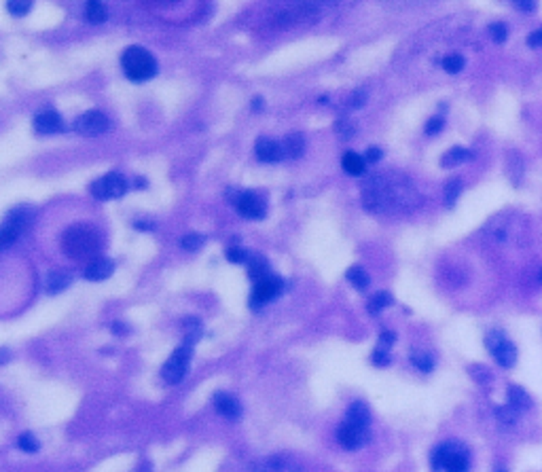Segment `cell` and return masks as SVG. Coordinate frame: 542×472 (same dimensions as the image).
<instances>
[{"mask_svg": "<svg viewBox=\"0 0 542 472\" xmlns=\"http://www.w3.org/2000/svg\"><path fill=\"white\" fill-rule=\"evenodd\" d=\"M382 339H384V343H388V341H390V343H394V332H384V335H382Z\"/></svg>", "mask_w": 542, "mask_h": 472, "instance_id": "cell-39", "label": "cell"}, {"mask_svg": "<svg viewBox=\"0 0 542 472\" xmlns=\"http://www.w3.org/2000/svg\"><path fill=\"white\" fill-rule=\"evenodd\" d=\"M201 244H203V237H201L199 233H187V235L183 237V242H180V246H183L185 250H197Z\"/></svg>", "mask_w": 542, "mask_h": 472, "instance_id": "cell-31", "label": "cell"}, {"mask_svg": "<svg viewBox=\"0 0 542 472\" xmlns=\"http://www.w3.org/2000/svg\"><path fill=\"white\" fill-rule=\"evenodd\" d=\"M390 303H392V294H388V292H378V294L371 296L369 312H371V314H378V312H382L384 307H388Z\"/></svg>", "mask_w": 542, "mask_h": 472, "instance_id": "cell-24", "label": "cell"}, {"mask_svg": "<svg viewBox=\"0 0 542 472\" xmlns=\"http://www.w3.org/2000/svg\"><path fill=\"white\" fill-rule=\"evenodd\" d=\"M112 271H115V263L110 259H106V256H98V259L87 263V267L83 269V276L92 282H102V280L110 278Z\"/></svg>", "mask_w": 542, "mask_h": 472, "instance_id": "cell-14", "label": "cell"}, {"mask_svg": "<svg viewBox=\"0 0 542 472\" xmlns=\"http://www.w3.org/2000/svg\"><path fill=\"white\" fill-rule=\"evenodd\" d=\"M443 68L447 70V72H460L462 68H464V58L462 56H457V53H451V56H447L445 60H443Z\"/></svg>", "mask_w": 542, "mask_h": 472, "instance_id": "cell-29", "label": "cell"}, {"mask_svg": "<svg viewBox=\"0 0 542 472\" xmlns=\"http://www.w3.org/2000/svg\"><path fill=\"white\" fill-rule=\"evenodd\" d=\"M253 472H303L301 466L290 460L288 455H271L263 462H259Z\"/></svg>", "mask_w": 542, "mask_h": 472, "instance_id": "cell-12", "label": "cell"}, {"mask_svg": "<svg viewBox=\"0 0 542 472\" xmlns=\"http://www.w3.org/2000/svg\"><path fill=\"white\" fill-rule=\"evenodd\" d=\"M74 130L81 136H102L108 130V117L100 110H87L74 121Z\"/></svg>", "mask_w": 542, "mask_h": 472, "instance_id": "cell-8", "label": "cell"}, {"mask_svg": "<svg viewBox=\"0 0 542 472\" xmlns=\"http://www.w3.org/2000/svg\"><path fill=\"white\" fill-rule=\"evenodd\" d=\"M62 250L74 261H94L100 250V233L90 225H72L62 233Z\"/></svg>", "mask_w": 542, "mask_h": 472, "instance_id": "cell-1", "label": "cell"}, {"mask_svg": "<svg viewBox=\"0 0 542 472\" xmlns=\"http://www.w3.org/2000/svg\"><path fill=\"white\" fill-rule=\"evenodd\" d=\"M7 7H9V11H11L13 15L22 17V15H26V13L32 9V3H9Z\"/></svg>", "mask_w": 542, "mask_h": 472, "instance_id": "cell-33", "label": "cell"}, {"mask_svg": "<svg viewBox=\"0 0 542 472\" xmlns=\"http://www.w3.org/2000/svg\"><path fill=\"white\" fill-rule=\"evenodd\" d=\"M341 163H344V169L348 171V174H352V176H360L364 171V159L360 155H356V153H346Z\"/></svg>", "mask_w": 542, "mask_h": 472, "instance_id": "cell-21", "label": "cell"}, {"mask_svg": "<svg viewBox=\"0 0 542 472\" xmlns=\"http://www.w3.org/2000/svg\"><path fill=\"white\" fill-rule=\"evenodd\" d=\"M282 288H284V282L278 276H269V278L257 282L253 296H250V307L261 310L267 301H271V298H276L282 292Z\"/></svg>", "mask_w": 542, "mask_h": 472, "instance_id": "cell-9", "label": "cell"}, {"mask_svg": "<svg viewBox=\"0 0 542 472\" xmlns=\"http://www.w3.org/2000/svg\"><path fill=\"white\" fill-rule=\"evenodd\" d=\"M214 407L221 415L229 417V419H237L242 415V405L235 396L227 394V392H219L214 396Z\"/></svg>", "mask_w": 542, "mask_h": 472, "instance_id": "cell-15", "label": "cell"}, {"mask_svg": "<svg viewBox=\"0 0 542 472\" xmlns=\"http://www.w3.org/2000/svg\"><path fill=\"white\" fill-rule=\"evenodd\" d=\"M17 447L22 449V451H26V453H34V451H38V441H36V437L34 435H30V432H26V435H22L19 439H17Z\"/></svg>", "mask_w": 542, "mask_h": 472, "instance_id": "cell-28", "label": "cell"}, {"mask_svg": "<svg viewBox=\"0 0 542 472\" xmlns=\"http://www.w3.org/2000/svg\"><path fill=\"white\" fill-rule=\"evenodd\" d=\"M30 223H32V210H30V208H17V210H13L9 217H7L3 229H0V244L9 246V244L17 242L19 235L30 227Z\"/></svg>", "mask_w": 542, "mask_h": 472, "instance_id": "cell-5", "label": "cell"}, {"mask_svg": "<svg viewBox=\"0 0 542 472\" xmlns=\"http://www.w3.org/2000/svg\"><path fill=\"white\" fill-rule=\"evenodd\" d=\"M248 276L255 280V284L271 276V273H269V265H267V261L263 259V256H255V259L250 261V265H248Z\"/></svg>", "mask_w": 542, "mask_h": 472, "instance_id": "cell-18", "label": "cell"}, {"mask_svg": "<svg viewBox=\"0 0 542 472\" xmlns=\"http://www.w3.org/2000/svg\"><path fill=\"white\" fill-rule=\"evenodd\" d=\"M303 149H305V142H303V136L301 134H288L286 136V140H284V153L288 155V157H301V153H303Z\"/></svg>", "mask_w": 542, "mask_h": 472, "instance_id": "cell-20", "label": "cell"}, {"mask_svg": "<svg viewBox=\"0 0 542 472\" xmlns=\"http://www.w3.org/2000/svg\"><path fill=\"white\" fill-rule=\"evenodd\" d=\"M366 159H369V161H380V159H382V151H380V149H369Z\"/></svg>", "mask_w": 542, "mask_h": 472, "instance_id": "cell-37", "label": "cell"}, {"mask_svg": "<svg viewBox=\"0 0 542 472\" xmlns=\"http://www.w3.org/2000/svg\"><path fill=\"white\" fill-rule=\"evenodd\" d=\"M509 407L513 411H527L532 407V398L525 394L523 388H519V385H511L509 388Z\"/></svg>", "mask_w": 542, "mask_h": 472, "instance_id": "cell-17", "label": "cell"}, {"mask_svg": "<svg viewBox=\"0 0 542 472\" xmlns=\"http://www.w3.org/2000/svg\"><path fill=\"white\" fill-rule=\"evenodd\" d=\"M366 437H369V428L354 423L350 419H346L337 430V441L346 449H360L366 443Z\"/></svg>", "mask_w": 542, "mask_h": 472, "instance_id": "cell-10", "label": "cell"}, {"mask_svg": "<svg viewBox=\"0 0 542 472\" xmlns=\"http://www.w3.org/2000/svg\"><path fill=\"white\" fill-rule=\"evenodd\" d=\"M473 157V153L471 151H466V149H460V146H455V149H451L445 157H443V165L445 167H449V165H455V163H462V161H466V159H471Z\"/></svg>", "mask_w": 542, "mask_h": 472, "instance_id": "cell-23", "label": "cell"}, {"mask_svg": "<svg viewBox=\"0 0 542 472\" xmlns=\"http://www.w3.org/2000/svg\"><path fill=\"white\" fill-rule=\"evenodd\" d=\"M257 157H259L261 161H267V163L280 161V159L284 157V146L278 144L276 140H259V144H257Z\"/></svg>", "mask_w": 542, "mask_h": 472, "instance_id": "cell-16", "label": "cell"}, {"mask_svg": "<svg viewBox=\"0 0 542 472\" xmlns=\"http://www.w3.org/2000/svg\"><path fill=\"white\" fill-rule=\"evenodd\" d=\"M443 125H445L443 117H434V119H430V121H428V125H426V132L432 136V134H437L439 130H443Z\"/></svg>", "mask_w": 542, "mask_h": 472, "instance_id": "cell-35", "label": "cell"}, {"mask_svg": "<svg viewBox=\"0 0 542 472\" xmlns=\"http://www.w3.org/2000/svg\"><path fill=\"white\" fill-rule=\"evenodd\" d=\"M34 132L40 134V136H51V134H58L62 132V117L56 112V110H45L34 117Z\"/></svg>", "mask_w": 542, "mask_h": 472, "instance_id": "cell-13", "label": "cell"}, {"mask_svg": "<svg viewBox=\"0 0 542 472\" xmlns=\"http://www.w3.org/2000/svg\"><path fill=\"white\" fill-rule=\"evenodd\" d=\"M235 208H237V212L242 214V217H246V219H263L265 210H267L265 208V199L259 193H253V191H246V193L237 195Z\"/></svg>", "mask_w": 542, "mask_h": 472, "instance_id": "cell-11", "label": "cell"}, {"mask_svg": "<svg viewBox=\"0 0 542 472\" xmlns=\"http://www.w3.org/2000/svg\"><path fill=\"white\" fill-rule=\"evenodd\" d=\"M489 36H491L496 42H505L507 36H509V28H507V24H502V22L491 24V26H489Z\"/></svg>", "mask_w": 542, "mask_h": 472, "instance_id": "cell-30", "label": "cell"}, {"mask_svg": "<svg viewBox=\"0 0 542 472\" xmlns=\"http://www.w3.org/2000/svg\"><path fill=\"white\" fill-rule=\"evenodd\" d=\"M434 468H441L445 472H468V451L457 443L441 445L434 453Z\"/></svg>", "mask_w": 542, "mask_h": 472, "instance_id": "cell-3", "label": "cell"}, {"mask_svg": "<svg viewBox=\"0 0 542 472\" xmlns=\"http://www.w3.org/2000/svg\"><path fill=\"white\" fill-rule=\"evenodd\" d=\"M85 17L94 24H100L106 19V5L98 3V0H90L85 5Z\"/></svg>", "mask_w": 542, "mask_h": 472, "instance_id": "cell-22", "label": "cell"}, {"mask_svg": "<svg viewBox=\"0 0 542 472\" xmlns=\"http://www.w3.org/2000/svg\"><path fill=\"white\" fill-rule=\"evenodd\" d=\"M413 362L420 366V371H426V373L432 369V358H430L428 354H426V356H422V354H420V356H413Z\"/></svg>", "mask_w": 542, "mask_h": 472, "instance_id": "cell-34", "label": "cell"}, {"mask_svg": "<svg viewBox=\"0 0 542 472\" xmlns=\"http://www.w3.org/2000/svg\"><path fill=\"white\" fill-rule=\"evenodd\" d=\"M527 45L530 47H542V28L527 36Z\"/></svg>", "mask_w": 542, "mask_h": 472, "instance_id": "cell-36", "label": "cell"}, {"mask_svg": "<svg viewBox=\"0 0 542 472\" xmlns=\"http://www.w3.org/2000/svg\"><path fill=\"white\" fill-rule=\"evenodd\" d=\"M346 278H348L358 290H364V288L369 286V276L364 273L362 267H350L348 273H346Z\"/></svg>", "mask_w": 542, "mask_h": 472, "instance_id": "cell-25", "label": "cell"}, {"mask_svg": "<svg viewBox=\"0 0 542 472\" xmlns=\"http://www.w3.org/2000/svg\"><path fill=\"white\" fill-rule=\"evenodd\" d=\"M227 259L231 261V263H244L246 259H248V252L244 250V248H229L227 250Z\"/></svg>", "mask_w": 542, "mask_h": 472, "instance_id": "cell-32", "label": "cell"}, {"mask_svg": "<svg viewBox=\"0 0 542 472\" xmlns=\"http://www.w3.org/2000/svg\"><path fill=\"white\" fill-rule=\"evenodd\" d=\"M460 193H462V180H457V178L449 180L445 185V201H447V205H453Z\"/></svg>", "mask_w": 542, "mask_h": 472, "instance_id": "cell-27", "label": "cell"}, {"mask_svg": "<svg viewBox=\"0 0 542 472\" xmlns=\"http://www.w3.org/2000/svg\"><path fill=\"white\" fill-rule=\"evenodd\" d=\"M515 7H517V9H521V11H534V9H536V5H534V3H517Z\"/></svg>", "mask_w": 542, "mask_h": 472, "instance_id": "cell-38", "label": "cell"}, {"mask_svg": "<svg viewBox=\"0 0 542 472\" xmlns=\"http://www.w3.org/2000/svg\"><path fill=\"white\" fill-rule=\"evenodd\" d=\"M121 66H123L125 76L136 83L149 81L157 74L155 58L144 47H136V45L125 49V53L121 56Z\"/></svg>", "mask_w": 542, "mask_h": 472, "instance_id": "cell-2", "label": "cell"}, {"mask_svg": "<svg viewBox=\"0 0 542 472\" xmlns=\"http://www.w3.org/2000/svg\"><path fill=\"white\" fill-rule=\"evenodd\" d=\"M500 472H505V470H500Z\"/></svg>", "mask_w": 542, "mask_h": 472, "instance_id": "cell-40", "label": "cell"}, {"mask_svg": "<svg viewBox=\"0 0 542 472\" xmlns=\"http://www.w3.org/2000/svg\"><path fill=\"white\" fill-rule=\"evenodd\" d=\"M485 346L489 350V354L493 356V360L502 366V369H513L517 362V348L513 346V341L500 330H491L485 337Z\"/></svg>", "mask_w": 542, "mask_h": 472, "instance_id": "cell-4", "label": "cell"}, {"mask_svg": "<svg viewBox=\"0 0 542 472\" xmlns=\"http://www.w3.org/2000/svg\"><path fill=\"white\" fill-rule=\"evenodd\" d=\"M68 282H70V278L64 271H53L47 278V290L49 292H60V290H64L68 286Z\"/></svg>", "mask_w": 542, "mask_h": 472, "instance_id": "cell-26", "label": "cell"}, {"mask_svg": "<svg viewBox=\"0 0 542 472\" xmlns=\"http://www.w3.org/2000/svg\"><path fill=\"white\" fill-rule=\"evenodd\" d=\"M346 419H350V421H354V423H360V425H366V428H369L371 413H369V409H366L364 403H354V405L348 409Z\"/></svg>", "mask_w": 542, "mask_h": 472, "instance_id": "cell-19", "label": "cell"}, {"mask_svg": "<svg viewBox=\"0 0 542 472\" xmlns=\"http://www.w3.org/2000/svg\"><path fill=\"white\" fill-rule=\"evenodd\" d=\"M125 191H128V183H125V178L121 174H115V171H110V174L98 178L94 185H92V195L96 199H117L121 197Z\"/></svg>", "mask_w": 542, "mask_h": 472, "instance_id": "cell-6", "label": "cell"}, {"mask_svg": "<svg viewBox=\"0 0 542 472\" xmlns=\"http://www.w3.org/2000/svg\"><path fill=\"white\" fill-rule=\"evenodd\" d=\"M189 360H191V348H189V346L178 348V350L168 358V362L163 364V371H161L163 379L168 381V383H178V381H183V377H185L187 371H189Z\"/></svg>", "mask_w": 542, "mask_h": 472, "instance_id": "cell-7", "label": "cell"}]
</instances>
